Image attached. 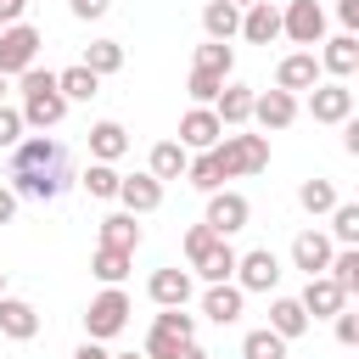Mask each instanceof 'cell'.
<instances>
[{
  "instance_id": "obj_1",
  "label": "cell",
  "mask_w": 359,
  "mask_h": 359,
  "mask_svg": "<svg viewBox=\"0 0 359 359\" xmlns=\"http://www.w3.org/2000/svg\"><path fill=\"white\" fill-rule=\"evenodd\" d=\"M185 264H191L208 286H224V280H236L241 252H236L230 236H219L213 224H191V230H185Z\"/></svg>"
},
{
  "instance_id": "obj_2",
  "label": "cell",
  "mask_w": 359,
  "mask_h": 359,
  "mask_svg": "<svg viewBox=\"0 0 359 359\" xmlns=\"http://www.w3.org/2000/svg\"><path fill=\"white\" fill-rule=\"evenodd\" d=\"M17 84H22V118H28V129H39V135H45V129H56V123L67 118V107H73V101L62 95V84H56V73H50V67H28Z\"/></svg>"
},
{
  "instance_id": "obj_3",
  "label": "cell",
  "mask_w": 359,
  "mask_h": 359,
  "mask_svg": "<svg viewBox=\"0 0 359 359\" xmlns=\"http://www.w3.org/2000/svg\"><path fill=\"white\" fill-rule=\"evenodd\" d=\"M213 157H219L224 180H247V174H264V168H269V135H241V129H230V135L213 146Z\"/></svg>"
},
{
  "instance_id": "obj_4",
  "label": "cell",
  "mask_w": 359,
  "mask_h": 359,
  "mask_svg": "<svg viewBox=\"0 0 359 359\" xmlns=\"http://www.w3.org/2000/svg\"><path fill=\"white\" fill-rule=\"evenodd\" d=\"M129 314H135L129 292H123V286H107V292H95L90 309H84V337H90V342H112V337L129 325Z\"/></svg>"
},
{
  "instance_id": "obj_5",
  "label": "cell",
  "mask_w": 359,
  "mask_h": 359,
  "mask_svg": "<svg viewBox=\"0 0 359 359\" xmlns=\"http://www.w3.org/2000/svg\"><path fill=\"white\" fill-rule=\"evenodd\" d=\"M196 342V314L185 309H163L146 331V359H180V348Z\"/></svg>"
},
{
  "instance_id": "obj_6",
  "label": "cell",
  "mask_w": 359,
  "mask_h": 359,
  "mask_svg": "<svg viewBox=\"0 0 359 359\" xmlns=\"http://www.w3.org/2000/svg\"><path fill=\"white\" fill-rule=\"evenodd\" d=\"M39 28L34 22H11V28H0V73L6 79H22L28 67H39Z\"/></svg>"
},
{
  "instance_id": "obj_7",
  "label": "cell",
  "mask_w": 359,
  "mask_h": 359,
  "mask_svg": "<svg viewBox=\"0 0 359 359\" xmlns=\"http://www.w3.org/2000/svg\"><path fill=\"white\" fill-rule=\"evenodd\" d=\"M67 185H73L67 157L50 163V168H17V174H11V191H17V196H34V202H56Z\"/></svg>"
},
{
  "instance_id": "obj_8",
  "label": "cell",
  "mask_w": 359,
  "mask_h": 359,
  "mask_svg": "<svg viewBox=\"0 0 359 359\" xmlns=\"http://www.w3.org/2000/svg\"><path fill=\"white\" fill-rule=\"evenodd\" d=\"M280 17H286V39L292 45H303V50L325 45V6L320 0H286Z\"/></svg>"
},
{
  "instance_id": "obj_9",
  "label": "cell",
  "mask_w": 359,
  "mask_h": 359,
  "mask_svg": "<svg viewBox=\"0 0 359 359\" xmlns=\"http://www.w3.org/2000/svg\"><path fill=\"white\" fill-rule=\"evenodd\" d=\"M331 264H337V241L325 230H297L292 236V269H303L314 280V275H331Z\"/></svg>"
},
{
  "instance_id": "obj_10",
  "label": "cell",
  "mask_w": 359,
  "mask_h": 359,
  "mask_svg": "<svg viewBox=\"0 0 359 359\" xmlns=\"http://www.w3.org/2000/svg\"><path fill=\"white\" fill-rule=\"evenodd\" d=\"M320 73H325V67H320L314 50H292V56L275 62V90H286V95H297V90H320V84H325Z\"/></svg>"
},
{
  "instance_id": "obj_11",
  "label": "cell",
  "mask_w": 359,
  "mask_h": 359,
  "mask_svg": "<svg viewBox=\"0 0 359 359\" xmlns=\"http://www.w3.org/2000/svg\"><path fill=\"white\" fill-rule=\"evenodd\" d=\"M309 118L314 123H348L353 118V90L342 79H325L320 90H309Z\"/></svg>"
},
{
  "instance_id": "obj_12",
  "label": "cell",
  "mask_w": 359,
  "mask_h": 359,
  "mask_svg": "<svg viewBox=\"0 0 359 359\" xmlns=\"http://www.w3.org/2000/svg\"><path fill=\"white\" fill-rule=\"evenodd\" d=\"M224 135H230V129L219 123L213 107H191V112L180 118V146H185V151H213Z\"/></svg>"
},
{
  "instance_id": "obj_13",
  "label": "cell",
  "mask_w": 359,
  "mask_h": 359,
  "mask_svg": "<svg viewBox=\"0 0 359 359\" xmlns=\"http://www.w3.org/2000/svg\"><path fill=\"white\" fill-rule=\"evenodd\" d=\"M247 219H252V202H247L241 191H213V196H208V213H202V224H213L219 236H236V230H247Z\"/></svg>"
},
{
  "instance_id": "obj_14",
  "label": "cell",
  "mask_w": 359,
  "mask_h": 359,
  "mask_svg": "<svg viewBox=\"0 0 359 359\" xmlns=\"http://www.w3.org/2000/svg\"><path fill=\"white\" fill-rule=\"evenodd\" d=\"M236 286H241V292H275V286H280V258H275L269 247L241 252V264H236Z\"/></svg>"
},
{
  "instance_id": "obj_15",
  "label": "cell",
  "mask_w": 359,
  "mask_h": 359,
  "mask_svg": "<svg viewBox=\"0 0 359 359\" xmlns=\"http://www.w3.org/2000/svg\"><path fill=\"white\" fill-rule=\"evenodd\" d=\"M280 34H286V17H280V6L258 0V6H247V11H241V39H247V45H275Z\"/></svg>"
},
{
  "instance_id": "obj_16",
  "label": "cell",
  "mask_w": 359,
  "mask_h": 359,
  "mask_svg": "<svg viewBox=\"0 0 359 359\" xmlns=\"http://www.w3.org/2000/svg\"><path fill=\"white\" fill-rule=\"evenodd\" d=\"M303 309H309V320H337L348 309V292L337 286V275H314L303 286Z\"/></svg>"
},
{
  "instance_id": "obj_17",
  "label": "cell",
  "mask_w": 359,
  "mask_h": 359,
  "mask_svg": "<svg viewBox=\"0 0 359 359\" xmlns=\"http://www.w3.org/2000/svg\"><path fill=\"white\" fill-rule=\"evenodd\" d=\"M0 337H11V342H34L39 337V309L28 303V297H0Z\"/></svg>"
},
{
  "instance_id": "obj_18",
  "label": "cell",
  "mask_w": 359,
  "mask_h": 359,
  "mask_svg": "<svg viewBox=\"0 0 359 359\" xmlns=\"http://www.w3.org/2000/svg\"><path fill=\"white\" fill-rule=\"evenodd\" d=\"M118 202H123V213H157L163 208V180L157 174H123V191H118Z\"/></svg>"
},
{
  "instance_id": "obj_19",
  "label": "cell",
  "mask_w": 359,
  "mask_h": 359,
  "mask_svg": "<svg viewBox=\"0 0 359 359\" xmlns=\"http://www.w3.org/2000/svg\"><path fill=\"white\" fill-rule=\"evenodd\" d=\"M146 292H151V303L157 309H185L191 303V269H151V280H146Z\"/></svg>"
},
{
  "instance_id": "obj_20",
  "label": "cell",
  "mask_w": 359,
  "mask_h": 359,
  "mask_svg": "<svg viewBox=\"0 0 359 359\" xmlns=\"http://www.w3.org/2000/svg\"><path fill=\"white\" fill-rule=\"evenodd\" d=\"M252 107H258V90L252 84H224V95L213 101V112H219L224 129H247L252 123Z\"/></svg>"
},
{
  "instance_id": "obj_21",
  "label": "cell",
  "mask_w": 359,
  "mask_h": 359,
  "mask_svg": "<svg viewBox=\"0 0 359 359\" xmlns=\"http://www.w3.org/2000/svg\"><path fill=\"white\" fill-rule=\"evenodd\" d=\"M297 118V95H286V90H258V107H252V123L269 135V129H286Z\"/></svg>"
},
{
  "instance_id": "obj_22",
  "label": "cell",
  "mask_w": 359,
  "mask_h": 359,
  "mask_svg": "<svg viewBox=\"0 0 359 359\" xmlns=\"http://www.w3.org/2000/svg\"><path fill=\"white\" fill-rule=\"evenodd\" d=\"M123 151H129V129H123L118 118L90 123V163H118Z\"/></svg>"
},
{
  "instance_id": "obj_23",
  "label": "cell",
  "mask_w": 359,
  "mask_h": 359,
  "mask_svg": "<svg viewBox=\"0 0 359 359\" xmlns=\"http://www.w3.org/2000/svg\"><path fill=\"white\" fill-rule=\"evenodd\" d=\"M241 303H247V292H241L236 280H224V286H208V292H202V314H208L213 325H236V320H241Z\"/></svg>"
},
{
  "instance_id": "obj_24",
  "label": "cell",
  "mask_w": 359,
  "mask_h": 359,
  "mask_svg": "<svg viewBox=\"0 0 359 359\" xmlns=\"http://www.w3.org/2000/svg\"><path fill=\"white\" fill-rule=\"evenodd\" d=\"M146 174H157L163 185H168V180H185V174H191V151H185L180 140H157V146H151V168H146Z\"/></svg>"
},
{
  "instance_id": "obj_25",
  "label": "cell",
  "mask_w": 359,
  "mask_h": 359,
  "mask_svg": "<svg viewBox=\"0 0 359 359\" xmlns=\"http://www.w3.org/2000/svg\"><path fill=\"white\" fill-rule=\"evenodd\" d=\"M269 331H280L286 342H297V337L309 331V309H303V297H275V303H269Z\"/></svg>"
},
{
  "instance_id": "obj_26",
  "label": "cell",
  "mask_w": 359,
  "mask_h": 359,
  "mask_svg": "<svg viewBox=\"0 0 359 359\" xmlns=\"http://www.w3.org/2000/svg\"><path fill=\"white\" fill-rule=\"evenodd\" d=\"M202 28H208V39L230 45V39L241 34V6H230V0H208V6H202Z\"/></svg>"
},
{
  "instance_id": "obj_27",
  "label": "cell",
  "mask_w": 359,
  "mask_h": 359,
  "mask_svg": "<svg viewBox=\"0 0 359 359\" xmlns=\"http://www.w3.org/2000/svg\"><path fill=\"white\" fill-rule=\"evenodd\" d=\"M320 67H325L331 79H348V73H359V39H353V34H337V39H325V50H320Z\"/></svg>"
},
{
  "instance_id": "obj_28",
  "label": "cell",
  "mask_w": 359,
  "mask_h": 359,
  "mask_svg": "<svg viewBox=\"0 0 359 359\" xmlns=\"http://www.w3.org/2000/svg\"><path fill=\"white\" fill-rule=\"evenodd\" d=\"M337 202H342V196H337V185H331V180H320V174L297 185V208H303V213H314V219H320V213L331 219V213H337Z\"/></svg>"
},
{
  "instance_id": "obj_29",
  "label": "cell",
  "mask_w": 359,
  "mask_h": 359,
  "mask_svg": "<svg viewBox=\"0 0 359 359\" xmlns=\"http://www.w3.org/2000/svg\"><path fill=\"white\" fill-rule=\"evenodd\" d=\"M79 185H84L95 202H118V191H123V174H118L112 163H90V168L79 174Z\"/></svg>"
},
{
  "instance_id": "obj_30",
  "label": "cell",
  "mask_w": 359,
  "mask_h": 359,
  "mask_svg": "<svg viewBox=\"0 0 359 359\" xmlns=\"http://www.w3.org/2000/svg\"><path fill=\"white\" fill-rule=\"evenodd\" d=\"M101 247L135 252V247H140V224H135V213H107V219H101Z\"/></svg>"
},
{
  "instance_id": "obj_31",
  "label": "cell",
  "mask_w": 359,
  "mask_h": 359,
  "mask_svg": "<svg viewBox=\"0 0 359 359\" xmlns=\"http://www.w3.org/2000/svg\"><path fill=\"white\" fill-rule=\"evenodd\" d=\"M129 264H135V252H118V247H95V258H90V275H95L101 286H123Z\"/></svg>"
},
{
  "instance_id": "obj_32",
  "label": "cell",
  "mask_w": 359,
  "mask_h": 359,
  "mask_svg": "<svg viewBox=\"0 0 359 359\" xmlns=\"http://www.w3.org/2000/svg\"><path fill=\"white\" fill-rule=\"evenodd\" d=\"M84 67H90L95 79L118 73V67H123V45H118V39H90V45H84Z\"/></svg>"
},
{
  "instance_id": "obj_33",
  "label": "cell",
  "mask_w": 359,
  "mask_h": 359,
  "mask_svg": "<svg viewBox=\"0 0 359 359\" xmlns=\"http://www.w3.org/2000/svg\"><path fill=\"white\" fill-rule=\"evenodd\" d=\"M241 359H286V337L269 331V325H258V331L241 337Z\"/></svg>"
},
{
  "instance_id": "obj_34",
  "label": "cell",
  "mask_w": 359,
  "mask_h": 359,
  "mask_svg": "<svg viewBox=\"0 0 359 359\" xmlns=\"http://www.w3.org/2000/svg\"><path fill=\"white\" fill-rule=\"evenodd\" d=\"M56 84H62V95H67V101H90V95L101 90V79H95V73L84 67V62L62 67V73H56Z\"/></svg>"
},
{
  "instance_id": "obj_35",
  "label": "cell",
  "mask_w": 359,
  "mask_h": 359,
  "mask_svg": "<svg viewBox=\"0 0 359 359\" xmlns=\"http://www.w3.org/2000/svg\"><path fill=\"white\" fill-rule=\"evenodd\" d=\"M185 180H191L196 191H208V196H213V191H224V168H219V157H213V151H196Z\"/></svg>"
},
{
  "instance_id": "obj_36",
  "label": "cell",
  "mask_w": 359,
  "mask_h": 359,
  "mask_svg": "<svg viewBox=\"0 0 359 359\" xmlns=\"http://www.w3.org/2000/svg\"><path fill=\"white\" fill-rule=\"evenodd\" d=\"M230 67H236V50H230V45H219V39L196 45V73H219V79H230Z\"/></svg>"
},
{
  "instance_id": "obj_37",
  "label": "cell",
  "mask_w": 359,
  "mask_h": 359,
  "mask_svg": "<svg viewBox=\"0 0 359 359\" xmlns=\"http://www.w3.org/2000/svg\"><path fill=\"white\" fill-rule=\"evenodd\" d=\"M331 241L359 247V202H337V213H331Z\"/></svg>"
},
{
  "instance_id": "obj_38",
  "label": "cell",
  "mask_w": 359,
  "mask_h": 359,
  "mask_svg": "<svg viewBox=\"0 0 359 359\" xmlns=\"http://www.w3.org/2000/svg\"><path fill=\"white\" fill-rule=\"evenodd\" d=\"M224 84H230V79H219V73H196V67H191V84H185V90H191L196 107H213V101L224 95Z\"/></svg>"
},
{
  "instance_id": "obj_39",
  "label": "cell",
  "mask_w": 359,
  "mask_h": 359,
  "mask_svg": "<svg viewBox=\"0 0 359 359\" xmlns=\"http://www.w3.org/2000/svg\"><path fill=\"white\" fill-rule=\"evenodd\" d=\"M22 129H28V118H22V107H0V151H17V146L28 140Z\"/></svg>"
},
{
  "instance_id": "obj_40",
  "label": "cell",
  "mask_w": 359,
  "mask_h": 359,
  "mask_svg": "<svg viewBox=\"0 0 359 359\" xmlns=\"http://www.w3.org/2000/svg\"><path fill=\"white\" fill-rule=\"evenodd\" d=\"M331 275H337V286H342L348 297H359V247H342L337 264H331Z\"/></svg>"
},
{
  "instance_id": "obj_41",
  "label": "cell",
  "mask_w": 359,
  "mask_h": 359,
  "mask_svg": "<svg viewBox=\"0 0 359 359\" xmlns=\"http://www.w3.org/2000/svg\"><path fill=\"white\" fill-rule=\"evenodd\" d=\"M331 331H337L342 348H359V309H342V314L331 320Z\"/></svg>"
},
{
  "instance_id": "obj_42",
  "label": "cell",
  "mask_w": 359,
  "mask_h": 359,
  "mask_svg": "<svg viewBox=\"0 0 359 359\" xmlns=\"http://www.w3.org/2000/svg\"><path fill=\"white\" fill-rule=\"evenodd\" d=\"M67 6H73V17H79V22H95V17H107V11H112V0H67Z\"/></svg>"
},
{
  "instance_id": "obj_43",
  "label": "cell",
  "mask_w": 359,
  "mask_h": 359,
  "mask_svg": "<svg viewBox=\"0 0 359 359\" xmlns=\"http://www.w3.org/2000/svg\"><path fill=\"white\" fill-rule=\"evenodd\" d=\"M337 17H342V28L359 39V0H337Z\"/></svg>"
},
{
  "instance_id": "obj_44",
  "label": "cell",
  "mask_w": 359,
  "mask_h": 359,
  "mask_svg": "<svg viewBox=\"0 0 359 359\" xmlns=\"http://www.w3.org/2000/svg\"><path fill=\"white\" fill-rule=\"evenodd\" d=\"M22 11H28V0H0V28L22 22Z\"/></svg>"
},
{
  "instance_id": "obj_45",
  "label": "cell",
  "mask_w": 359,
  "mask_h": 359,
  "mask_svg": "<svg viewBox=\"0 0 359 359\" xmlns=\"http://www.w3.org/2000/svg\"><path fill=\"white\" fill-rule=\"evenodd\" d=\"M11 219H17V191L0 185V224H11Z\"/></svg>"
},
{
  "instance_id": "obj_46",
  "label": "cell",
  "mask_w": 359,
  "mask_h": 359,
  "mask_svg": "<svg viewBox=\"0 0 359 359\" xmlns=\"http://www.w3.org/2000/svg\"><path fill=\"white\" fill-rule=\"evenodd\" d=\"M342 151H348V157H359V118H348V123H342Z\"/></svg>"
},
{
  "instance_id": "obj_47",
  "label": "cell",
  "mask_w": 359,
  "mask_h": 359,
  "mask_svg": "<svg viewBox=\"0 0 359 359\" xmlns=\"http://www.w3.org/2000/svg\"><path fill=\"white\" fill-rule=\"evenodd\" d=\"M67 359H112V353H107V348H101V342H90V337H84V342H79V348H73V353H67Z\"/></svg>"
},
{
  "instance_id": "obj_48",
  "label": "cell",
  "mask_w": 359,
  "mask_h": 359,
  "mask_svg": "<svg viewBox=\"0 0 359 359\" xmlns=\"http://www.w3.org/2000/svg\"><path fill=\"white\" fill-rule=\"evenodd\" d=\"M180 359H208V348H196V342H191V348H180Z\"/></svg>"
},
{
  "instance_id": "obj_49",
  "label": "cell",
  "mask_w": 359,
  "mask_h": 359,
  "mask_svg": "<svg viewBox=\"0 0 359 359\" xmlns=\"http://www.w3.org/2000/svg\"><path fill=\"white\" fill-rule=\"evenodd\" d=\"M0 107H6V73H0Z\"/></svg>"
},
{
  "instance_id": "obj_50",
  "label": "cell",
  "mask_w": 359,
  "mask_h": 359,
  "mask_svg": "<svg viewBox=\"0 0 359 359\" xmlns=\"http://www.w3.org/2000/svg\"><path fill=\"white\" fill-rule=\"evenodd\" d=\"M230 6H241V11H247V6H258V0H230Z\"/></svg>"
},
{
  "instance_id": "obj_51",
  "label": "cell",
  "mask_w": 359,
  "mask_h": 359,
  "mask_svg": "<svg viewBox=\"0 0 359 359\" xmlns=\"http://www.w3.org/2000/svg\"><path fill=\"white\" fill-rule=\"evenodd\" d=\"M112 359H146V353H112Z\"/></svg>"
},
{
  "instance_id": "obj_52",
  "label": "cell",
  "mask_w": 359,
  "mask_h": 359,
  "mask_svg": "<svg viewBox=\"0 0 359 359\" xmlns=\"http://www.w3.org/2000/svg\"><path fill=\"white\" fill-rule=\"evenodd\" d=\"M0 297H6V275H0Z\"/></svg>"
}]
</instances>
